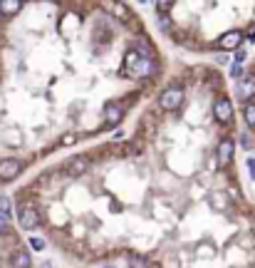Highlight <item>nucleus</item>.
I'll return each mask as SVG.
<instances>
[{"mask_svg": "<svg viewBox=\"0 0 255 268\" xmlns=\"http://www.w3.org/2000/svg\"><path fill=\"white\" fill-rule=\"evenodd\" d=\"M127 65L134 67V75H136V77H149V75L154 72L151 57H139L136 53H129V55H127Z\"/></svg>", "mask_w": 255, "mask_h": 268, "instance_id": "nucleus-1", "label": "nucleus"}, {"mask_svg": "<svg viewBox=\"0 0 255 268\" xmlns=\"http://www.w3.org/2000/svg\"><path fill=\"white\" fill-rule=\"evenodd\" d=\"M18 218H20V226L23 228H28V231H35L38 226H40V211L35 209V206H23L20 209V214H18Z\"/></svg>", "mask_w": 255, "mask_h": 268, "instance_id": "nucleus-2", "label": "nucleus"}, {"mask_svg": "<svg viewBox=\"0 0 255 268\" xmlns=\"http://www.w3.org/2000/svg\"><path fill=\"white\" fill-rule=\"evenodd\" d=\"M181 102H183V92H181L178 87H169V90L161 95V107H164L166 112L178 109V107H181Z\"/></svg>", "mask_w": 255, "mask_h": 268, "instance_id": "nucleus-3", "label": "nucleus"}, {"mask_svg": "<svg viewBox=\"0 0 255 268\" xmlns=\"http://www.w3.org/2000/svg\"><path fill=\"white\" fill-rule=\"evenodd\" d=\"M23 164L18 159H3L0 161V179H15L20 174Z\"/></svg>", "mask_w": 255, "mask_h": 268, "instance_id": "nucleus-4", "label": "nucleus"}, {"mask_svg": "<svg viewBox=\"0 0 255 268\" xmlns=\"http://www.w3.org/2000/svg\"><path fill=\"white\" fill-rule=\"evenodd\" d=\"M213 112H215V119H218V122H228V119L233 117V105H230V100L220 97V100L215 102Z\"/></svg>", "mask_w": 255, "mask_h": 268, "instance_id": "nucleus-5", "label": "nucleus"}, {"mask_svg": "<svg viewBox=\"0 0 255 268\" xmlns=\"http://www.w3.org/2000/svg\"><path fill=\"white\" fill-rule=\"evenodd\" d=\"M240 40H243V33L233 30V33H225V35L218 40V48H223V50H233V48L240 45Z\"/></svg>", "mask_w": 255, "mask_h": 268, "instance_id": "nucleus-6", "label": "nucleus"}, {"mask_svg": "<svg viewBox=\"0 0 255 268\" xmlns=\"http://www.w3.org/2000/svg\"><path fill=\"white\" fill-rule=\"evenodd\" d=\"M238 95L245 97V100L255 95V77L253 75H245L243 80H238Z\"/></svg>", "mask_w": 255, "mask_h": 268, "instance_id": "nucleus-7", "label": "nucleus"}, {"mask_svg": "<svg viewBox=\"0 0 255 268\" xmlns=\"http://www.w3.org/2000/svg\"><path fill=\"white\" fill-rule=\"evenodd\" d=\"M30 263H33V258L25 248H18L13 253V268H30Z\"/></svg>", "mask_w": 255, "mask_h": 268, "instance_id": "nucleus-8", "label": "nucleus"}, {"mask_svg": "<svg viewBox=\"0 0 255 268\" xmlns=\"http://www.w3.org/2000/svg\"><path fill=\"white\" fill-rule=\"evenodd\" d=\"M67 166H70L72 174H85V171L89 169V159H87V157H75V159L67 161Z\"/></svg>", "mask_w": 255, "mask_h": 268, "instance_id": "nucleus-9", "label": "nucleus"}, {"mask_svg": "<svg viewBox=\"0 0 255 268\" xmlns=\"http://www.w3.org/2000/svg\"><path fill=\"white\" fill-rule=\"evenodd\" d=\"M230 157H233V142H230V139H223L220 147H218V159H220V164H228Z\"/></svg>", "mask_w": 255, "mask_h": 268, "instance_id": "nucleus-10", "label": "nucleus"}, {"mask_svg": "<svg viewBox=\"0 0 255 268\" xmlns=\"http://www.w3.org/2000/svg\"><path fill=\"white\" fill-rule=\"evenodd\" d=\"M20 8H23L20 0H3V3H0V13L3 15H15Z\"/></svg>", "mask_w": 255, "mask_h": 268, "instance_id": "nucleus-11", "label": "nucleus"}, {"mask_svg": "<svg viewBox=\"0 0 255 268\" xmlns=\"http://www.w3.org/2000/svg\"><path fill=\"white\" fill-rule=\"evenodd\" d=\"M13 214V201L8 196H0V216H3L8 221V216Z\"/></svg>", "mask_w": 255, "mask_h": 268, "instance_id": "nucleus-12", "label": "nucleus"}, {"mask_svg": "<svg viewBox=\"0 0 255 268\" xmlns=\"http://www.w3.org/2000/svg\"><path fill=\"white\" fill-rule=\"evenodd\" d=\"M129 268H149V261L144 256H129Z\"/></svg>", "mask_w": 255, "mask_h": 268, "instance_id": "nucleus-13", "label": "nucleus"}, {"mask_svg": "<svg viewBox=\"0 0 255 268\" xmlns=\"http://www.w3.org/2000/svg\"><path fill=\"white\" fill-rule=\"evenodd\" d=\"M245 122H248V127H255V102L253 105H245Z\"/></svg>", "mask_w": 255, "mask_h": 268, "instance_id": "nucleus-14", "label": "nucleus"}, {"mask_svg": "<svg viewBox=\"0 0 255 268\" xmlns=\"http://www.w3.org/2000/svg\"><path fill=\"white\" fill-rule=\"evenodd\" d=\"M122 119V112H119V107H109L107 109V122L112 124V122H119Z\"/></svg>", "mask_w": 255, "mask_h": 268, "instance_id": "nucleus-15", "label": "nucleus"}, {"mask_svg": "<svg viewBox=\"0 0 255 268\" xmlns=\"http://www.w3.org/2000/svg\"><path fill=\"white\" fill-rule=\"evenodd\" d=\"M230 77H235V80H243V77H245V70H243L240 65H233V67H230Z\"/></svg>", "mask_w": 255, "mask_h": 268, "instance_id": "nucleus-16", "label": "nucleus"}, {"mask_svg": "<svg viewBox=\"0 0 255 268\" xmlns=\"http://www.w3.org/2000/svg\"><path fill=\"white\" fill-rule=\"evenodd\" d=\"M114 10H117V18H119V20H127V8H124V5H119V3H117V5H114Z\"/></svg>", "mask_w": 255, "mask_h": 268, "instance_id": "nucleus-17", "label": "nucleus"}, {"mask_svg": "<svg viewBox=\"0 0 255 268\" xmlns=\"http://www.w3.org/2000/svg\"><path fill=\"white\" fill-rule=\"evenodd\" d=\"M30 246H33L35 251H40V248H45V241H42V238H35V236H33V238H30Z\"/></svg>", "mask_w": 255, "mask_h": 268, "instance_id": "nucleus-18", "label": "nucleus"}, {"mask_svg": "<svg viewBox=\"0 0 255 268\" xmlns=\"http://www.w3.org/2000/svg\"><path fill=\"white\" fill-rule=\"evenodd\" d=\"M10 231V226H8V221L3 218V216H0V233H8Z\"/></svg>", "mask_w": 255, "mask_h": 268, "instance_id": "nucleus-19", "label": "nucleus"}, {"mask_svg": "<svg viewBox=\"0 0 255 268\" xmlns=\"http://www.w3.org/2000/svg\"><path fill=\"white\" fill-rule=\"evenodd\" d=\"M248 169H250V176L255 179V159H253V157L248 159Z\"/></svg>", "mask_w": 255, "mask_h": 268, "instance_id": "nucleus-20", "label": "nucleus"}, {"mask_svg": "<svg viewBox=\"0 0 255 268\" xmlns=\"http://www.w3.org/2000/svg\"><path fill=\"white\" fill-rule=\"evenodd\" d=\"M235 60L243 62V60H245V53H243V50H235Z\"/></svg>", "mask_w": 255, "mask_h": 268, "instance_id": "nucleus-21", "label": "nucleus"}, {"mask_svg": "<svg viewBox=\"0 0 255 268\" xmlns=\"http://www.w3.org/2000/svg\"><path fill=\"white\" fill-rule=\"evenodd\" d=\"M156 8H159V10H169V8H171V3H156Z\"/></svg>", "mask_w": 255, "mask_h": 268, "instance_id": "nucleus-22", "label": "nucleus"}, {"mask_svg": "<svg viewBox=\"0 0 255 268\" xmlns=\"http://www.w3.org/2000/svg\"><path fill=\"white\" fill-rule=\"evenodd\" d=\"M248 40H255V28H250V30H248Z\"/></svg>", "mask_w": 255, "mask_h": 268, "instance_id": "nucleus-23", "label": "nucleus"}, {"mask_svg": "<svg viewBox=\"0 0 255 268\" xmlns=\"http://www.w3.org/2000/svg\"><path fill=\"white\" fill-rule=\"evenodd\" d=\"M104 268H112V266H104Z\"/></svg>", "mask_w": 255, "mask_h": 268, "instance_id": "nucleus-24", "label": "nucleus"}]
</instances>
